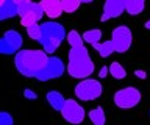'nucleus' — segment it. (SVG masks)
Instances as JSON below:
<instances>
[{"mask_svg":"<svg viewBox=\"0 0 150 125\" xmlns=\"http://www.w3.org/2000/svg\"><path fill=\"white\" fill-rule=\"evenodd\" d=\"M49 61V56L44 50H36V49H27V50H19L14 58L16 69L22 73L23 77H36L44 66Z\"/></svg>","mask_w":150,"mask_h":125,"instance_id":"nucleus-1","label":"nucleus"},{"mask_svg":"<svg viewBox=\"0 0 150 125\" xmlns=\"http://www.w3.org/2000/svg\"><path fill=\"white\" fill-rule=\"evenodd\" d=\"M94 63L88 53V49L84 45L78 47H70L69 55H67V67L66 71L69 72L70 77L74 78H88L94 72Z\"/></svg>","mask_w":150,"mask_h":125,"instance_id":"nucleus-2","label":"nucleus"},{"mask_svg":"<svg viewBox=\"0 0 150 125\" xmlns=\"http://www.w3.org/2000/svg\"><path fill=\"white\" fill-rule=\"evenodd\" d=\"M66 30L64 27L58 24V22H44L41 25V39L39 42L42 45V50L45 53H53L56 52V49L59 47V44L63 42V39L66 38Z\"/></svg>","mask_w":150,"mask_h":125,"instance_id":"nucleus-3","label":"nucleus"},{"mask_svg":"<svg viewBox=\"0 0 150 125\" xmlns=\"http://www.w3.org/2000/svg\"><path fill=\"white\" fill-rule=\"evenodd\" d=\"M102 83L98 80H91V78H84L75 86V95L78 100L83 102H91L96 100L102 95Z\"/></svg>","mask_w":150,"mask_h":125,"instance_id":"nucleus-4","label":"nucleus"},{"mask_svg":"<svg viewBox=\"0 0 150 125\" xmlns=\"http://www.w3.org/2000/svg\"><path fill=\"white\" fill-rule=\"evenodd\" d=\"M17 16L21 17V25H23L27 28V27H30L33 24H38L42 19V16H44V11H42L39 3L25 2L19 5Z\"/></svg>","mask_w":150,"mask_h":125,"instance_id":"nucleus-5","label":"nucleus"},{"mask_svg":"<svg viewBox=\"0 0 150 125\" xmlns=\"http://www.w3.org/2000/svg\"><path fill=\"white\" fill-rule=\"evenodd\" d=\"M111 44L114 52L117 53H125L128 52L131 47V42H133V35H131V30L125 25H119L112 30L111 33Z\"/></svg>","mask_w":150,"mask_h":125,"instance_id":"nucleus-6","label":"nucleus"},{"mask_svg":"<svg viewBox=\"0 0 150 125\" xmlns=\"http://www.w3.org/2000/svg\"><path fill=\"white\" fill-rule=\"evenodd\" d=\"M139 102H141V92H139V89H136L133 86L119 89L114 94V103H116V106H119L122 109L134 108Z\"/></svg>","mask_w":150,"mask_h":125,"instance_id":"nucleus-7","label":"nucleus"},{"mask_svg":"<svg viewBox=\"0 0 150 125\" xmlns=\"http://www.w3.org/2000/svg\"><path fill=\"white\" fill-rule=\"evenodd\" d=\"M66 66L63 63V59L58 56H50L47 64L44 66V69L38 73L35 78H38L39 81H49V80H55V78H59L64 73Z\"/></svg>","mask_w":150,"mask_h":125,"instance_id":"nucleus-8","label":"nucleus"},{"mask_svg":"<svg viewBox=\"0 0 150 125\" xmlns=\"http://www.w3.org/2000/svg\"><path fill=\"white\" fill-rule=\"evenodd\" d=\"M22 49V35L17 30H6L0 38V55H13Z\"/></svg>","mask_w":150,"mask_h":125,"instance_id":"nucleus-9","label":"nucleus"},{"mask_svg":"<svg viewBox=\"0 0 150 125\" xmlns=\"http://www.w3.org/2000/svg\"><path fill=\"white\" fill-rule=\"evenodd\" d=\"M59 113L66 122H69L72 125H80L84 120V116H86L83 106L77 100H72V99H66V103Z\"/></svg>","mask_w":150,"mask_h":125,"instance_id":"nucleus-10","label":"nucleus"},{"mask_svg":"<svg viewBox=\"0 0 150 125\" xmlns=\"http://www.w3.org/2000/svg\"><path fill=\"white\" fill-rule=\"evenodd\" d=\"M124 11H125V0H105L102 22H106L110 19H116Z\"/></svg>","mask_w":150,"mask_h":125,"instance_id":"nucleus-11","label":"nucleus"},{"mask_svg":"<svg viewBox=\"0 0 150 125\" xmlns=\"http://www.w3.org/2000/svg\"><path fill=\"white\" fill-rule=\"evenodd\" d=\"M41 8L50 19H56L61 16L63 8H61V0H41Z\"/></svg>","mask_w":150,"mask_h":125,"instance_id":"nucleus-12","label":"nucleus"},{"mask_svg":"<svg viewBox=\"0 0 150 125\" xmlns=\"http://www.w3.org/2000/svg\"><path fill=\"white\" fill-rule=\"evenodd\" d=\"M17 10H19V5L14 0H5V3L0 6V20H6L17 16Z\"/></svg>","mask_w":150,"mask_h":125,"instance_id":"nucleus-13","label":"nucleus"},{"mask_svg":"<svg viewBox=\"0 0 150 125\" xmlns=\"http://www.w3.org/2000/svg\"><path fill=\"white\" fill-rule=\"evenodd\" d=\"M47 102H49V105L52 106L53 109L56 111H61L63 109V106L66 103V99H64V95L61 94V92L58 91H50V92H47Z\"/></svg>","mask_w":150,"mask_h":125,"instance_id":"nucleus-14","label":"nucleus"},{"mask_svg":"<svg viewBox=\"0 0 150 125\" xmlns=\"http://www.w3.org/2000/svg\"><path fill=\"white\" fill-rule=\"evenodd\" d=\"M145 8V0H125V11L131 16L141 14Z\"/></svg>","mask_w":150,"mask_h":125,"instance_id":"nucleus-15","label":"nucleus"},{"mask_svg":"<svg viewBox=\"0 0 150 125\" xmlns=\"http://www.w3.org/2000/svg\"><path fill=\"white\" fill-rule=\"evenodd\" d=\"M89 119H91V122L94 125H105L106 122V116H105V111H103V108H94L89 111Z\"/></svg>","mask_w":150,"mask_h":125,"instance_id":"nucleus-16","label":"nucleus"},{"mask_svg":"<svg viewBox=\"0 0 150 125\" xmlns=\"http://www.w3.org/2000/svg\"><path fill=\"white\" fill-rule=\"evenodd\" d=\"M92 47L97 50L98 55H100L102 58H108L112 52H114L111 41H106V42H96V44H92Z\"/></svg>","mask_w":150,"mask_h":125,"instance_id":"nucleus-17","label":"nucleus"},{"mask_svg":"<svg viewBox=\"0 0 150 125\" xmlns=\"http://www.w3.org/2000/svg\"><path fill=\"white\" fill-rule=\"evenodd\" d=\"M67 42L70 47H78V45H84V41H83V36L78 33L77 30H72V31H69L67 33Z\"/></svg>","mask_w":150,"mask_h":125,"instance_id":"nucleus-18","label":"nucleus"},{"mask_svg":"<svg viewBox=\"0 0 150 125\" xmlns=\"http://www.w3.org/2000/svg\"><path fill=\"white\" fill-rule=\"evenodd\" d=\"M83 36V41L88 44H96V42H100V38H102V31L100 30H88Z\"/></svg>","mask_w":150,"mask_h":125,"instance_id":"nucleus-19","label":"nucleus"},{"mask_svg":"<svg viewBox=\"0 0 150 125\" xmlns=\"http://www.w3.org/2000/svg\"><path fill=\"white\" fill-rule=\"evenodd\" d=\"M110 73L116 78V80H122V78L127 77V71L122 67V64L117 63V61H114V63L110 66Z\"/></svg>","mask_w":150,"mask_h":125,"instance_id":"nucleus-20","label":"nucleus"},{"mask_svg":"<svg viewBox=\"0 0 150 125\" xmlns=\"http://www.w3.org/2000/svg\"><path fill=\"white\" fill-rule=\"evenodd\" d=\"M81 5V0H61L63 13H75Z\"/></svg>","mask_w":150,"mask_h":125,"instance_id":"nucleus-21","label":"nucleus"},{"mask_svg":"<svg viewBox=\"0 0 150 125\" xmlns=\"http://www.w3.org/2000/svg\"><path fill=\"white\" fill-rule=\"evenodd\" d=\"M27 33H28V36H30L31 39H35V41L39 42V39H41V25L33 24L30 27H27Z\"/></svg>","mask_w":150,"mask_h":125,"instance_id":"nucleus-22","label":"nucleus"},{"mask_svg":"<svg viewBox=\"0 0 150 125\" xmlns=\"http://www.w3.org/2000/svg\"><path fill=\"white\" fill-rule=\"evenodd\" d=\"M14 119L8 111H0V125H13Z\"/></svg>","mask_w":150,"mask_h":125,"instance_id":"nucleus-23","label":"nucleus"},{"mask_svg":"<svg viewBox=\"0 0 150 125\" xmlns=\"http://www.w3.org/2000/svg\"><path fill=\"white\" fill-rule=\"evenodd\" d=\"M23 95H25V99H30V100H33V99H36V97H38L35 92L30 91V89H25V91H23Z\"/></svg>","mask_w":150,"mask_h":125,"instance_id":"nucleus-24","label":"nucleus"},{"mask_svg":"<svg viewBox=\"0 0 150 125\" xmlns=\"http://www.w3.org/2000/svg\"><path fill=\"white\" fill-rule=\"evenodd\" d=\"M14 2H16L17 5H21V3H25V2H31V0H14Z\"/></svg>","mask_w":150,"mask_h":125,"instance_id":"nucleus-25","label":"nucleus"},{"mask_svg":"<svg viewBox=\"0 0 150 125\" xmlns=\"http://www.w3.org/2000/svg\"><path fill=\"white\" fill-rule=\"evenodd\" d=\"M136 75H139L141 78H144L145 75H144V72H141V71H136Z\"/></svg>","mask_w":150,"mask_h":125,"instance_id":"nucleus-26","label":"nucleus"},{"mask_svg":"<svg viewBox=\"0 0 150 125\" xmlns=\"http://www.w3.org/2000/svg\"><path fill=\"white\" fill-rule=\"evenodd\" d=\"M94 0H81V3H92Z\"/></svg>","mask_w":150,"mask_h":125,"instance_id":"nucleus-27","label":"nucleus"},{"mask_svg":"<svg viewBox=\"0 0 150 125\" xmlns=\"http://www.w3.org/2000/svg\"><path fill=\"white\" fill-rule=\"evenodd\" d=\"M145 28H150V20L145 22Z\"/></svg>","mask_w":150,"mask_h":125,"instance_id":"nucleus-28","label":"nucleus"},{"mask_svg":"<svg viewBox=\"0 0 150 125\" xmlns=\"http://www.w3.org/2000/svg\"><path fill=\"white\" fill-rule=\"evenodd\" d=\"M3 3H5V0H0V6H2V5H3Z\"/></svg>","mask_w":150,"mask_h":125,"instance_id":"nucleus-29","label":"nucleus"}]
</instances>
